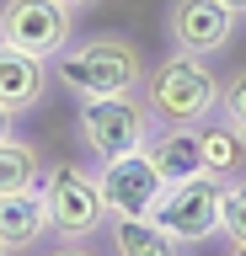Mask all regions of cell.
<instances>
[{
	"mask_svg": "<svg viewBox=\"0 0 246 256\" xmlns=\"http://www.w3.org/2000/svg\"><path fill=\"white\" fill-rule=\"evenodd\" d=\"M49 235H54V224H49V208H43V192L38 187L0 198V246H6V256L38 251Z\"/></svg>",
	"mask_w": 246,
	"mask_h": 256,
	"instance_id": "cell-10",
	"label": "cell"
},
{
	"mask_svg": "<svg viewBox=\"0 0 246 256\" xmlns=\"http://www.w3.org/2000/svg\"><path fill=\"white\" fill-rule=\"evenodd\" d=\"M219 123L235 128V134L246 139V64H241V70H230L225 91H219Z\"/></svg>",
	"mask_w": 246,
	"mask_h": 256,
	"instance_id": "cell-16",
	"label": "cell"
},
{
	"mask_svg": "<svg viewBox=\"0 0 246 256\" xmlns=\"http://www.w3.org/2000/svg\"><path fill=\"white\" fill-rule=\"evenodd\" d=\"M225 256H246V246H230V251H225Z\"/></svg>",
	"mask_w": 246,
	"mask_h": 256,
	"instance_id": "cell-21",
	"label": "cell"
},
{
	"mask_svg": "<svg viewBox=\"0 0 246 256\" xmlns=\"http://www.w3.org/2000/svg\"><path fill=\"white\" fill-rule=\"evenodd\" d=\"M198 150H203V171L219 176V182H230V176L246 171V139L235 128H225L219 118H209V123L198 128Z\"/></svg>",
	"mask_w": 246,
	"mask_h": 256,
	"instance_id": "cell-13",
	"label": "cell"
},
{
	"mask_svg": "<svg viewBox=\"0 0 246 256\" xmlns=\"http://www.w3.org/2000/svg\"><path fill=\"white\" fill-rule=\"evenodd\" d=\"M107 240H113V256H187V246L155 214H145V219H107Z\"/></svg>",
	"mask_w": 246,
	"mask_h": 256,
	"instance_id": "cell-12",
	"label": "cell"
},
{
	"mask_svg": "<svg viewBox=\"0 0 246 256\" xmlns=\"http://www.w3.org/2000/svg\"><path fill=\"white\" fill-rule=\"evenodd\" d=\"M54 86V59H38V54H22V48L0 43V107L6 112H33L43 107V96Z\"/></svg>",
	"mask_w": 246,
	"mask_h": 256,
	"instance_id": "cell-9",
	"label": "cell"
},
{
	"mask_svg": "<svg viewBox=\"0 0 246 256\" xmlns=\"http://www.w3.org/2000/svg\"><path fill=\"white\" fill-rule=\"evenodd\" d=\"M155 219H161L182 246L214 240L219 235V176L198 171V176H182V182H166L161 203H155Z\"/></svg>",
	"mask_w": 246,
	"mask_h": 256,
	"instance_id": "cell-7",
	"label": "cell"
},
{
	"mask_svg": "<svg viewBox=\"0 0 246 256\" xmlns=\"http://www.w3.org/2000/svg\"><path fill=\"white\" fill-rule=\"evenodd\" d=\"M225 6H230V11H235V16H246V0H225Z\"/></svg>",
	"mask_w": 246,
	"mask_h": 256,
	"instance_id": "cell-20",
	"label": "cell"
},
{
	"mask_svg": "<svg viewBox=\"0 0 246 256\" xmlns=\"http://www.w3.org/2000/svg\"><path fill=\"white\" fill-rule=\"evenodd\" d=\"M219 235L230 246H246V182L241 176H230L219 187Z\"/></svg>",
	"mask_w": 246,
	"mask_h": 256,
	"instance_id": "cell-15",
	"label": "cell"
},
{
	"mask_svg": "<svg viewBox=\"0 0 246 256\" xmlns=\"http://www.w3.org/2000/svg\"><path fill=\"white\" fill-rule=\"evenodd\" d=\"M235 22L241 16L230 11L225 0H171L166 6V38L182 54H219V48L235 38Z\"/></svg>",
	"mask_w": 246,
	"mask_h": 256,
	"instance_id": "cell-8",
	"label": "cell"
},
{
	"mask_svg": "<svg viewBox=\"0 0 246 256\" xmlns=\"http://www.w3.org/2000/svg\"><path fill=\"white\" fill-rule=\"evenodd\" d=\"M91 171H97L107 219H145V214H155V203H161V192H166V176L155 171V160L145 150L118 155V160H97Z\"/></svg>",
	"mask_w": 246,
	"mask_h": 256,
	"instance_id": "cell-6",
	"label": "cell"
},
{
	"mask_svg": "<svg viewBox=\"0 0 246 256\" xmlns=\"http://www.w3.org/2000/svg\"><path fill=\"white\" fill-rule=\"evenodd\" d=\"M43 256H97V251H91L86 240H59V246H54V251H43Z\"/></svg>",
	"mask_w": 246,
	"mask_h": 256,
	"instance_id": "cell-17",
	"label": "cell"
},
{
	"mask_svg": "<svg viewBox=\"0 0 246 256\" xmlns=\"http://www.w3.org/2000/svg\"><path fill=\"white\" fill-rule=\"evenodd\" d=\"M150 134H155V118H150L145 96H81L75 107V139L97 160L134 155L150 144Z\"/></svg>",
	"mask_w": 246,
	"mask_h": 256,
	"instance_id": "cell-3",
	"label": "cell"
},
{
	"mask_svg": "<svg viewBox=\"0 0 246 256\" xmlns=\"http://www.w3.org/2000/svg\"><path fill=\"white\" fill-rule=\"evenodd\" d=\"M70 38H75L70 6H59V0H0V43L38 54V59H59Z\"/></svg>",
	"mask_w": 246,
	"mask_h": 256,
	"instance_id": "cell-5",
	"label": "cell"
},
{
	"mask_svg": "<svg viewBox=\"0 0 246 256\" xmlns=\"http://www.w3.org/2000/svg\"><path fill=\"white\" fill-rule=\"evenodd\" d=\"M38 192H43V208H49V224H54L59 240L102 235L107 208H102V187H97V171L91 166H81V160H49Z\"/></svg>",
	"mask_w": 246,
	"mask_h": 256,
	"instance_id": "cell-4",
	"label": "cell"
},
{
	"mask_svg": "<svg viewBox=\"0 0 246 256\" xmlns=\"http://www.w3.org/2000/svg\"><path fill=\"white\" fill-rule=\"evenodd\" d=\"M0 256H6V246H0Z\"/></svg>",
	"mask_w": 246,
	"mask_h": 256,
	"instance_id": "cell-22",
	"label": "cell"
},
{
	"mask_svg": "<svg viewBox=\"0 0 246 256\" xmlns=\"http://www.w3.org/2000/svg\"><path fill=\"white\" fill-rule=\"evenodd\" d=\"M219 91L225 80L214 75V64L203 54H161L145 75V107L155 123H182V128H203L209 118H219Z\"/></svg>",
	"mask_w": 246,
	"mask_h": 256,
	"instance_id": "cell-2",
	"label": "cell"
},
{
	"mask_svg": "<svg viewBox=\"0 0 246 256\" xmlns=\"http://www.w3.org/2000/svg\"><path fill=\"white\" fill-rule=\"evenodd\" d=\"M145 155L155 160V171L166 182H182V176H198L203 171V150H198V128H182V123H155Z\"/></svg>",
	"mask_w": 246,
	"mask_h": 256,
	"instance_id": "cell-11",
	"label": "cell"
},
{
	"mask_svg": "<svg viewBox=\"0 0 246 256\" xmlns=\"http://www.w3.org/2000/svg\"><path fill=\"white\" fill-rule=\"evenodd\" d=\"M6 139H17V112L0 107V144H6Z\"/></svg>",
	"mask_w": 246,
	"mask_h": 256,
	"instance_id": "cell-18",
	"label": "cell"
},
{
	"mask_svg": "<svg viewBox=\"0 0 246 256\" xmlns=\"http://www.w3.org/2000/svg\"><path fill=\"white\" fill-rule=\"evenodd\" d=\"M43 171H49L43 144H33V139H6V144H0V198H6V192L38 187Z\"/></svg>",
	"mask_w": 246,
	"mask_h": 256,
	"instance_id": "cell-14",
	"label": "cell"
},
{
	"mask_svg": "<svg viewBox=\"0 0 246 256\" xmlns=\"http://www.w3.org/2000/svg\"><path fill=\"white\" fill-rule=\"evenodd\" d=\"M59 86L75 96H139L145 91V48L123 38V32H91V38H70L65 54L54 59Z\"/></svg>",
	"mask_w": 246,
	"mask_h": 256,
	"instance_id": "cell-1",
	"label": "cell"
},
{
	"mask_svg": "<svg viewBox=\"0 0 246 256\" xmlns=\"http://www.w3.org/2000/svg\"><path fill=\"white\" fill-rule=\"evenodd\" d=\"M59 6H70V11H86V6H97V0H59Z\"/></svg>",
	"mask_w": 246,
	"mask_h": 256,
	"instance_id": "cell-19",
	"label": "cell"
}]
</instances>
